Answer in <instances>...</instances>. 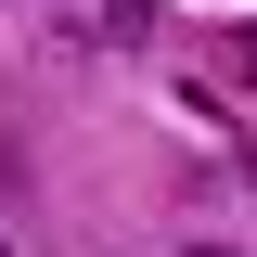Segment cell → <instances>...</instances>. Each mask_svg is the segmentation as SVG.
I'll use <instances>...</instances> for the list:
<instances>
[{
  "instance_id": "1",
  "label": "cell",
  "mask_w": 257,
  "mask_h": 257,
  "mask_svg": "<svg viewBox=\"0 0 257 257\" xmlns=\"http://www.w3.org/2000/svg\"><path fill=\"white\" fill-rule=\"evenodd\" d=\"M193 257H219V244H193Z\"/></svg>"
},
{
  "instance_id": "2",
  "label": "cell",
  "mask_w": 257,
  "mask_h": 257,
  "mask_svg": "<svg viewBox=\"0 0 257 257\" xmlns=\"http://www.w3.org/2000/svg\"><path fill=\"white\" fill-rule=\"evenodd\" d=\"M0 257H13V244H0Z\"/></svg>"
}]
</instances>
